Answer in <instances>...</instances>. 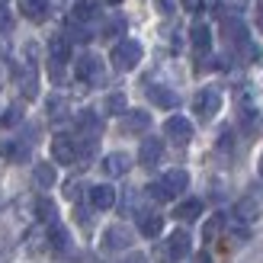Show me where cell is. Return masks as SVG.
Returning a JSON list of instances; mask_svg holds the SVG:
<instances>
[{"label":"cell","instance_id":"cell-24","mask_svg":"<svg viewBox=\"0 0 263 263\" xmlns=\"http://www.w3.org/2000/svg\"><path fill=\"white\" fill-rule=\"evenodd\" d=\"M26 251H29V254H39V251H45V247H48V231H39V228H32L29 234H26Z\"/></svg>","mask_w":263,"mask_h":263},{"label":"cell","instance_id":"cell-13","mask_svg":"<svg viewBox=\"0 0 263 263\" xmlns=\"http://www.w3.org/2000/svg\"><path fill=\"white\" fill-rule=\"evenodd\" d=\"M164 228V218L157 212H138V231L144 234V238H157Z\"/></svg>","mask_w":263,"mask_h":263},{"label":"cell","instance_id":"cell-22","mask_svg":"<svg viewBox=\"0 0 263 263\" xmlns=\"http://www.w3.org/2000/svg\"><path fill=\"white\" fill-rule=\"evenodd\" d=\"M35 218L45 221V225H55V221H58V209H55V202L45 199V196H42V199H35Z\"/></svg>","mask_w":263,"mask_h":263},{"label":"cell","instance_id":"cell-10","mask_svg":"<svg viewBox=\"0 0 263 263\" xmlns=\"http://www.w3.org/2000/svg\"><path fill=\"white\" fill-rule=\"evenodd\" d=\"M151 128V116L148 112H141V109H132L122 116V132L125 135H141V132H148Z\"/></svg>","mask_w":263,"mask_h":263},{"label":"cell","instance_id":"cell-3","mask_svg":"<svg viewBox=\"0 0 263 263\" xmlns=\"http://www.w3.org/2000/svg\"><path fill=\"white\" fill-rule=\"evenodd\" d=\"M218 109H221V93H218L215 87H205V90H199V93H196L193 112L199 116V119H212Z\"/></svg>","mask_w":263,"mask_h":263},{"label":"cell","instance_id":"cell-17","mask_svg":"<svg viewBox=\"0 0 263 263\" xmlns=\"http://www.w3.org/2000/svg\"><path fill=\"white\" fill-rule=\"evenodd\" d=\"M48 247H51V251H58V254H68L71 251V234L64 231L58 221H55V225H48Z\"/></svg>","mask_w":263,"mask_h":263},{"label":"cell","instance_id":"cell-32","mask_svg":"<svg viewBox=\"0 0 263 263\" xmlns=\"http://www.w3.org/2000/svg\"><path fill=\"white\" fill-rule=\"evenodd\" d=\"M20 119H23V109H20V106H10V109L4 112V119H0V122H4V125H16Z\"/></svg>","mask_w":263,"mask_h":263},{"label":"cell","instance_id":"cell-15","mask_svg":"<svg viewBox=\"0 0 263 263\" xmlns=\"http://www.w3.org/2000/svg\"><path fill=\"white\" fill-rule=\"evenodd\" d=\"M190 42H193V48H196V55H205V51L212 48V32H209L205 23H196V26H193Z\"/></svg>","mask_w":263,"mask_h":263},{"label":"cell","instance_id":"cell-33","mask_svg":"<svg viewBox=\"0 0 263 263\" xmlns=\"http://www.w3.org/2000/svg\"><path fill=\"white\" fill-rule=\"evenodd\" d=\"M81 190H84V186H81V183H77V180H71V183H68V186H64V196H68V199H71V202H77V199H81Z\"/></svg>","mask_w":263,"mask_h":263},{"label":"cell","instance_id":"cell-12","mask_svg":"<svg viewBox=\"0 0 263 263\" xmlns=\"http://www.w3.org/2000/svg\"><path fill=\"white\" fill-rule=\"evenodd\" d=\"M90 205L100 209V212L112 209V205H116V190L106 186V183H100V186H90Z\"/></svg>","mask_w":263,"mask_h":263},{"label":"cell","instance_id":"cell-21","mask_svg":"<svg viewBox=\"0 0 263 263\" xmlns=\"http://www.w3.org/2000/svg\"><path fill=\"white\" fill-rule=\"evenodd\" d=\"M32 180H35V186L48 190V186H55L58 174H55V167H51V164H35V170H32Z\"/></svg>","mask_w":263,"mask_h":263},{"label":"cell","instance_id":"cell-19","mask_svg":"<svg viewBox=\"0 0 263 263\" xmlns=\"http://www.w3.org/2000/svg\"><path fill=\"white\" fill-rule=\"evenodd\" d=\"M68 58H71V42H68L64 35H55V39L48 42V61H55V64H64Z\"/></svg>","mask_w":263,"mask_h":263},{"label":"cell","instance_id":"cell-2","mask_svg":"<svg viewBox=\"0 0 263 263\" xmlns=\"http://www.w3.org/2000/svg\"><path fill=\"white\" fill-rule=\"evenodd\" d=\"M109 61H112L116 71H132V68H138V61H141V45L135 42V39H119V42L112 45V51H109Z\"/></svg>","mask_w":263,"mask_h":263},{"label":"cell","instance_id":"cell-31","mask_svg":"<svg viewBox=\"0 0 263 263\" xmlns=\"http://www.w3.org/2000/svg\"><path fill=\"white\" fill-rule=\"evenodd\" d=\"M48 112H51V119H61V116L68 112V106H64L61 97H51V100H48Z\"/></svg>","mask_w":263,"mask_h":263},{"label":"cell","instance_id":"cell-26","mask_svg":"<svg viewBox=\"0 0 263 263\" xmlns=\"http://www.w3.org/2000/svg\"><path fill=\"white\" fill-rule=\"evenodd\" d=\"M20 87H23V97L26 100L39 97V77H35V71H23L20 74Z\"/></svg>","mask_w":263,"mask_h":263},{"label":"cell","instance_id":"cell-29","mask_svg":"<svg viewBox=\"0 0 263 263\" xmlns=\"http://www.w3.org/2000/svg\"><path fill=\"white\" fill-rule=\"evenodd\" d=\"M238 218L254 221V218H257V202H254V199H241V202H238Z\"/></svg>","mask_w":263,"mask_h":263},{"label":"cell","instance_id":"cell-30","mask_svg":"<svg viewBox=\"0 0 263 263\" xmlns=\"http://www.w3.org/2000/svg\"><path fill=\"white\" fill-rule=\"evenodd\" d=\"M122 32H125V20H109L106 26H103V35H106V39H116Z\"/></svg>","mask_w":263,"mask_h":263},{"label":"cell","instance_id":"cell-35","mask_svg":"<svg viewBox=\"0 0 263 263\" xmlns=\"http://www.w3.org/2000/svg\"><path fill=\"white\" fill-rule=\"evenodd\" d=\"M154 7L161 10V13H174L177 10V0H154Z\"/></svg>","mask_w":263,"mask_h":263},{"label":"cell","instance_id":"cell-20","mask_svg":"<svg viewBox=\"0 0 263 263\" xmlns=\"http://www.w3.org/2000/svg\"><path fill=\"white\" fill-rule=\"evenodd\" d=\"M202 215V199H183L177 209H174V218L177 221H193Z\"/></svg>","mask_w":263,"mask_h":263},{"label":"cell","instance_id":"cell-28","mask_svg":"<svg viewBox=\"0 0 263 263\" xmlns=\"http://www.w3.org/2000/svg\"><path fill=\"white\" fill-rule=\"evenodd\" d=\"M106 112L109 116H125V93H109L106 97Z\"/></svg>","mask_w":263,"mask_h":263},{"label":"cell","instance_id":"cell-27","mask_svg":"<svg viewBox=\"0 0 263 263\" xmlns=\"http://www.w3.org/2000/svg\"><path fill=\"white\" fill-rule=\"evenodd\" d=\"M93 16H97V7L84 0V4H77V7H74V16H71V20H74V23H90Z\"/></svg>","mask_w":263,"mask_h":263},{"label":"cell","instance_id":"cell-16","mask_svg":"<svg viewBox=\"0 0 263 263\" xmlns=\"http://www.w3.org/2000/svg\"><path fill=\"white\" fill-rule=\"evenodd\" d=\"M20 13L32 23H42L48 16V0H20Z\"/></svg>","mask_w":263,"mask_h":263},{"label":"cell","instance_id":"cell-14","mask_svg":"<svg viewBox=\"0 0 263 263\" xmlns=\"http://www.w3.org/2000/svg\"><path fill=\"white\" fill-rule=\"evenodd\" d=\"M221 32H225V39H228V42H234V45H244V42H247L244 23L234 20V16H225V20H221Z\"/></svg>","mask_w":263,"mask_h":263},{"label":"cell","instance_id":"cell-41","mask_svg":"<svg viewBox=\"0 0 263 263\" xmlns=\"http://www.w3.org/2000/svg\"><path fill=\"white\" fill-rule=\"evenodd\" d=\"M109 4H122V0H109Z\"/></svg>","mask_w":263,"mask_h":263},{"label":"cell","instance_id":"cell-23","mask_svg":"<svg viewBox=\"0 0 263 263\" xmlns=\"http://www.w3.org/2000/svg\"><path fill=\"white\" fill-rule=\"evenodd\" d=\"M77 125H81V132L90 138V141H97V135L103 132V122L97 119L93 112H81V119H77Z\"/></svg>","mask_w":263,"mask_h":263},{"label":"cell","instance_id":"cell-39","mask_svg":"<svg viewBox=\"0 0 263 263\" xmlns=\"http://www.w3.org/2000/svg\"><path fill=\"white\" fill-rule=\"evenodd\" d=\"M196 4H199V0H183V7H186V10H193Z\"/></svg>","mask_w":263,"mask_h":263},{"label":"cell","instance_id":"cell-34","mask_svg":"<svg viewBox=\"0 0 263 263\" xmlns=\"http://www.w3.org/2000/svg\"><path fill=\"white\" fill-rule=\"evenodd\" d=\"M10 26H13V13L0 4V32H10Z\"/></svg>","mask_w":263,"mask_h":263},{"label":"cell","instance_id":"cell-9","mask_svg":"<svg viewBox=\"0 0 263 263\" xmlns=\"http://www.w3.org/2000/svg\"><path fill=\"white\" fill-rule=\"evenodd\" d=\"M161 154H164L161 138H144L141 148H138V161H141V167H157L161 164Z\"/></svg>","mask_w":263,"mask_h":263},{"label":"cell","instance_id":"cell-11","mask_svg":"<svg viewBox=\"0 0 263 263\" xmlns=\"http://www.w3.org/2000/svg\"><path fill=\"white\" fill-rule=\"evenodd\" d=\"M128 167H132V157L125 151H116V154L103 157V174H109V177H125Z\"/></svg>","mask_w":263,"mask_h":263},{"label":"cell","instance_id":"cell-38","mask_svg":"<svg viewBox=\"0 0 263 263\" xmlns=\"http://www.w3.org/2000/svg\"><path fill=\"white\" fill-rule=\"evenodd\" d=\"M193 263H212V260H209V254H196V257H193Z\"/></svg>","mask_w":263,"mask_h":263},{"label":"cell","instance_id":"cell-1","mask_svg":"<svg viewBox=\"0 0 263 263\" xmlns=\"http://www.w3.org/2000/svg\"><path fill=\"white\" fill-rule=\"evenodd\" d=\"M186 186H190V174H186V170H167L161 180L148 186V196L157 199V202H167V199H174V196H180Z\"/></svg>","mask_w":263,"mask_h":263},{"label":"cell","instance_id":"cell-18","mask_svg":"<svg viewBox=\"0 0 263 263\" xmlns=\"http://www.w3.org/2000/svg\"><path fill=\"white\" fill-rule=\"evenodd\" d=\"M148 100L154 103V106H161V109H174L180 97L174 93V90H167V87H148Z\"/></svg>","mask_w":263,"mask_h":263},{"label":"cell","instance_id":"cell-36","mask_svg":"<svg viewBox=\"0 0 263 263\" xmlns=\"http://www.w3.org/2000/svg\"><path fill=\"white\" fill-rule=\"evenodd\" d=\"M257 26L263 29V0H257Z\"/></svg>","mask_w":263,"mask_h":263},{"label":"cell","instance_id":"cell-4","mask_svg":"<svg viewBox=\"0 0 263 263\" xmlns=\"http://www.w3.org/2000/svg\"><path fill=\"white\" fill-rule=\"evenodd\" d=\"M164 135L174 141V144H190V138H193V122L186 119V116H170V119L164 122Z\"/></svg>","mask_w":263,"mask_h":263},{"label":"cell","instance_id":"cell-7","mask_svg":"<svg viewBox=\"0 0 263 263\" xmlns=\"http://www.w3.org/2000/svg\"><path fill=\"white\" fill-rule=\"evenodd\" d=\"M190 234L186 231H174V234H170V238H167V244H164V254L161 257H167V260H183V257H186L190 254Z\"/></svg>","mask_w":263,"mask_h":263},{"label":"cell","instance_id":"cell-37","mask_svg":"<svg viewBox=\"0 0 263 263\" xmlns=\"http://www.w3.org/2000/svg\"><path fill=\"white\" fill-rule=\"evenodd\" d=\"M125 263H148V260H144L141 254H128V260H125Z\"/></svg>","mask_w":263,"mask_h":263},{"label":"cell","instance_id":"cell-5","mask_svg":"<svg viewBox=\"0 0 263 263\" xmlns=\"http://www.w3.org/2000/svg\"><path fill=\"white\" fill-rule=\"evenodd\" d=\"M77 77H81L84 84H103V61L97 55H84L81 61H77Z\"/></svg>","mask_w":263,"mask_h":263},{"label":"cell","instance_id":"cell-6","mask_svg":"<svg viewBox=\"0 0 263 263\" xmlns=\"http://www.w3.org/2000/svg\"><path fill=\"white\" fill-rule=\"evenodd\" d=\"M103 247H106L109 254H116V251H128V247H132V231H128L125 225H112V228H106V234H103Z\"/></svg>","mask_w":263,"mask_h":263},{"label":"cell","instance_id":"cell-40","mask_svg":"<svg viewBox=\"0 0 263 263\" xmlns=\"http://www.w3.org/2000/svg\"><path fill=\"white\" fill-rule=\"evenodd\" d=\"M260 177H263V157H260Z\"/></svg>","mask_w":263,"mask_h":263},{"label":"cell","instance_id":"cell-25","mask_svg":"<svg viewBox=\"0 0 263 263\" xmlns=\"http://www.w3.org/2000/svg\"><path fill=\"white\" fill-rule=\"evenodd\" d=\"M221 228H225V215H212V218L205 221V228H202V241L212 244L218 234H221Z\"/></svg>","mask_w":263,"mask_h":263},{"label":"cell","instance_id":"cell-8","mask_svg":"<svg viewBox=\"0 0 263 263\" xmlns=\"http://www.w3.org/2000/svg\"><path fill=\"white\" fill-rule=\"evenodd\" d=\"M51 157H55L58 164H74L77 161V141L68 138V135H55V141H51Z\"/></svg>","mask_w":263,"mask_h":263}]
</instances>
